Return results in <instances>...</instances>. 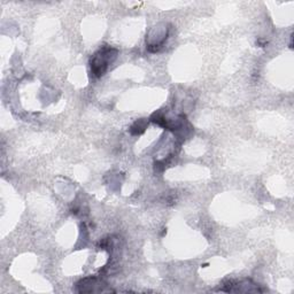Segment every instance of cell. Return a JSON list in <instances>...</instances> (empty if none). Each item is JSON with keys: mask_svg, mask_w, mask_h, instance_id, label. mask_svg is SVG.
<instances>
[{"mask_svg": "<svg viewBox=\"0 0 294 294\" xmlns=\"http://www.w3.org/2000/svg\"><path fill=\"white\" fill-rule=\"evenodd\" d=\"M222 292H262L263 290L259 289L257 284H254L252 280H242V282H236V280H229L224 284L223 289H221Z\"/></svg>", "mask_w": 294, "mask_h": 294, "instance_id": "2", "label": "cell"}, {"mask_svg": "<svg viewBox=\"0 0 294 294\" xmlns=\"http://www.w3.org/2000/svg\"><path fill=\"white\" fill-rule=\"evenodd\" d=\"M147 124H148V121L146 119H140V120H138V121H136L130 128L131 135L138 136V135L144 134L145 130H146V128H147Z\"/></svg>", "mask_w": 294, "mask_h": 294, "instance_id": "3", "label": "cell"}, {"mask_svg": "<svg viewBox=\"0 0 294 294\" xmlns=\"http://www.w3.org/2000/svg\"><path fill=\"white\" fill-rule=\"evenodd\" d=\"M119 55V51L114 47L105 45L100 47L96 53L90 59V67L91 72H92L94 77L100 78L106 74L108 70L109 66L115 61Z\"/></svg>", "mask_w": 294, "mask_h": 294, "instance_id": "1", "label": "cell"}, {"mask_svg": "<svg viewBox=\"0 0 294 294\" xmlns=\"http://www.w3.org/2000/svg\"><path fill=\"white\" fill-rule=\"evenodd\" d=\"M257 45H259L260 47H265L268 45V42L267 40H262V39H259L257 42Z\"/></svg>", "mask_w": 294, "mask_h": 294, "instance_id": "4", "label": "cell"}]
</instances>
